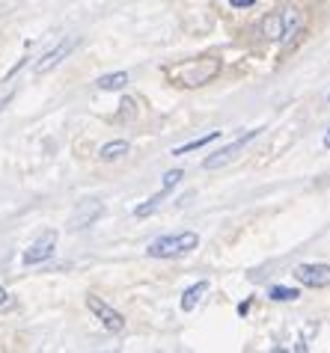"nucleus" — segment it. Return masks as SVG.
<instances>
[{
  "mask_svg": "<svg viewBox=\"0 0 330 353\" xmlns=\"http://www.w3.org/2000/svg\"><path fill=\"white\" fill-rule=\"evenodd\" d=\"M125 83H128V74L125 72H113V74H104L95 81V86H99L101 92H113V90H125Z\"/></svg>",
  "mask_w": 330,
  "mask_h": 353,
  "instance_id": "nucleus-11",
  "label": "nucleus"
},
{
  "mask_svg": "<svg viewBox=\"0 0 330 353\" xmlns=\"http://www.w3.org/2000/svg\"><path fill=\"white\" fill-rule=\"evenodd\" d=\"M101 214V205L99 202H93V199H86L84 205H81V211L75 214V220H72V229H84V225H90L95 217Z\"/></svg>",
  "mask_w": 330,
  "mask_h": 353,
  "instance_id": "nucleus-8",
  "label": "nucleus"
},
{
  "mask_svg": "<svg viewBox=\"0 0 330 353\" xmlns=\"http://www.w3.org/2000/svg\"><path fill=\"white\" fill-rule=\"evenodd\" d=\"M280 15H283V39L280 42H292L304 27V18H300L298 9H280Z\"/></svg>",
  "mask_w": 330,
  "mask_h": 353,
  "instance_id": "nucleus-7",
  "label": "nucleus"
},
{
  "mask_svg": "<svg viewBox=\"0 0 330 353\" xmlns=\"http://www.w3.org/2000/svg\"><path fill=\"white\" fill-rule=\"evenodd\" d=\"M122 154H128V143H125V140H113V143H104L101 145L99 158L101 161H119Z\"/></svg>",
  "mask_w": 330,
  "mask_h": 353,
  "instance_id": "nucleus-12",
  "label": "nucleus"
},
{
  "mask_svg": "<svg viewBox=\"0 0 330 353\" xmlns=\"http://www.w3.org/2000/svg\"><path fill=\"white\" fill-rule=\"evenodd\" d=\"M247 312H250V300H247V303H241V306H238V315H247Z\"/></svg>",
  "mask_w": 330,
  "mask_h": 353,
  "instance_id": "nucleus-18",
  "label": "nucleus"
},
{
  "mask_svg": "<svg viewBox=\"0 0 330 353\" xmlns=\"http://www.w3.org/2000/svg\"><path fill=\"white\" fill-rule=\"evenodd\" d=\"M86 309H90L93 315L101 321V327L108 330V332H122V330H125V318H122L113 306H108L104 300L95 297V294H90V297H86Z\"/></svg>",
  "mask_w": 330,
  "mask_h": 353,
  "instance_id": "nucleus-4",
  "label": "nucleus"
},
{
  "mask_svg": "<svg viewBox=\"0 0 330 353\" xmlns=\"http://www.w3.org/2000/svg\"><path fill=\"white\" fill-rule=\"evenodd\" d=\"M72 48H75V39H63V42H57V45L51 48V51H48V54L42 57V60L36 63V74H48V72H54V68L60 65V63L66 60V57L72 54Z\"/></svg>",
  "mask_w": 330,
  "mask_h": 353,
  "instance_id": "nucleus-6",
  "label": "nucleus"
},
{
  "mask_svg": "<svg viewBox=\"0 0 330 353\" xmlns=\"http://www.w3.org/2000/svg\"><path fill=\"white\" fill-rule=\"evenodd\" d=\"M229 6L232 9H250V6H256V0H229Z\"/></svg>",
  "mask_w": 330,
  "mask_h": 353,
  "instance_id": "nucleus-17",
  "label": "nucleus"
},
{
  "mask_svg": "<svg viewBox=\"0 0 330 353\" xmlns=\"http://www.w3.org/2000/svg\"><path fill=\"white\" fill-rule=\"evenodd\" d=\"M9 300V294H6V288H0V306H3V303Z\"/></svg>",
  "mask_w": 330,
  "mask_h": 353,
  "instance_id": "nucleus-19",
  "label": "nucleus"
},
{
  "mask_svg": "<svg viewBox=\"0 0 330 353\" xmlns=\"http://www.w3.org/2000/svg\"><path fill=\"white\" fill-rule=\"evenodd\" d=\"M268 297L274 300V303H295L300 297V291L298 288H289V285H274V288H268Z\"/></svg>",
  "mask_w": 330,
  "mask_h": 353,
  "instance_id": "nucleus-14",
  "label": "nucleus"
},
{
  "mask_svg": "<svg viewBox=\"0 0 330 353\" xmlns=\"http://www.w3.org/2000/svg\"><path fill=\"white\" fill-rule=\"evenodd\" d=\"M259 131H262V128H256V131H247L244 137H238L235 143H229V145H223V149L211 152L208 158L202 161V170H220V166L232 163V161L238 158V152H244V145H247L250 140H256V137H259Z\"/></svg>",
  "mask_w": 330,
  "mask_h": 353,
  "instance_id": "nucleus-2",
  "label": "nucleus"
},
{
  "mask_svg": "<svg viewBox=\"0 0 330 353\" xmlns=\"http://www.w3.org/2000/svg\"><path fill=\"white\" fill-rule=\"evenodd\" d=\"M54 252H57V232H45V234H39V238L30 243V247L24 250L21 261L27 264V268H36V264L51 261Z\"/></svg>",
  "mask_w": 330,
  "mask_h": 353,
  "instance_id": "nucleus-3",
  "label": "nucleus"
},
{
  "mask_svg": "<svg viewBox=\"0 0 330 353\" xmlns=\"http://www.w3.org/2000/svg\"><path fill=\"white\" fill-rule=\"evenodd\" d=\"M182 170H170V172H164V184H161V190H173L176 188V184L182 181Z\"/></svg>",
  "mask_w": 330,
  "mask_h": 353,
  "instance_id": "nucleus-16",
  "label": "nucleus"
},
{
  "mask_svg": "<svg viewBox=\"0 0 330 353\" xmlns=\"http://www.w3.org/2000/svg\"><path fill=\"white\" fill-rule=\"evenodd\" d=\"M170 190H161V193H155L152 196V199H146V202H143V205H137V208H134V217H149V214H155V211H158V205L164 202V196H167Z\"/></svg>",
  "mask_w": 330,
  "mask_h": 353,
  "instance_id": "nucleus-15",
  "label": "nucleus"
},
{
  "mask_svg": "<svg viewBox=\"0 0 330 353\" xmlns=\"http://www.w3.org/2000/svg\"><path fill=\"white\" fill-rule=\"evenodd\" d=\"M262 33H265L268 42H280L283 39V15L274 12L265 18V24H262Z\"/></svg>",
  "mask_w": 330,
  "mask_h": 353,
  "instance_id": "nucleus-10",
  "label": "nucleus"
},
{
  "mask_svg": "<svg viewBox=\"0 0 330 353\" xmlns=\"http://www.w3.org/2000/svg\"><path fill=\"white\" fill-rule=\"evenodd\" d=\"M200 247V234L197 232H179V234H164V238L152 241L146 252L149 259H179V256H188Z\"/></svg>",
  "mask_w": 330,
  "mask_h": 353,
  "instance_id": "nucleus-1",
  "label": "nucleus"
},
{
  "mask_svg": "<svg viewBox=\"0 0 330 353\" xmlns=\"http://www.w3.org/2000/svg\"><path fill=\"white\" fill-rule=\"evenodd\" d=\"M324 149H330V128H327V134H324Z\"/></svg>",
  "mask_w": 330,
  "mask_h": 353,
  "instance_id": "nucleus-20",
  "label": "nucleus"
},
{
  "mask_svg": "<svg viewBox=\"0 0 330 353\" xmlns=\"http://www.w3.org/2000/svg\"><path fill=\"white\" fill-rule=\"evenodd\" d=\"M215 140H220V131H211L206 137H197V140H191V143L179 145V149H173V154H191V152H197V149H202V145H208V143H215Z\"/></svg>",
  "mask_w": 330,
  "mask_h": 353,
  "instance_id": "nucleus-13",
  "label": "nucleus"
},
{
  "mask_svg": "<svg viewBox=\"0 0 330 353\" xmlns=\"http://www.w3.org/2000/svg\"><path fill=\"white\" fill-rule=\"evenodd\" d=\"M206 291H208V282L206 279L197 282V285H191L188 291L182 294V312H193V309H197V303L206 297Z\"/></svg>",
  "mask_w": 330,
  "mask_h": 353,
  "instance_id": "nucleus-9",
  "label": "nucleus"
},
{
  "mask_svg": "<svg viewBox=\"0 0 330 353\" xmlns=\"http://www.w3.org/2000/svg\"><path fill=\"white\" fill-rule=\"evenodd\" d=\"M295 279L307 288H330V264H300L295 268Z\"/></svg>",
  "mask_w": 330,
  "mask_h": 353,
  "instance_id": "nucleus-5",
  "label": "nucleus"
},
{
  "mask_svg": "<svg viewBox=\"0 0 330 353\" xmlns=\"http://www.w3.org/2000/svg\"><path fill=\"white\" fill-rule=\"evenodd\" d=\"M327 104H330V92H327Z\"/></svg>",
  "mask_w": 330,
  "mask_h": 353,
  "instance_id": "nucleus-21",
  "label": "nucleus"
}]
</instances>
